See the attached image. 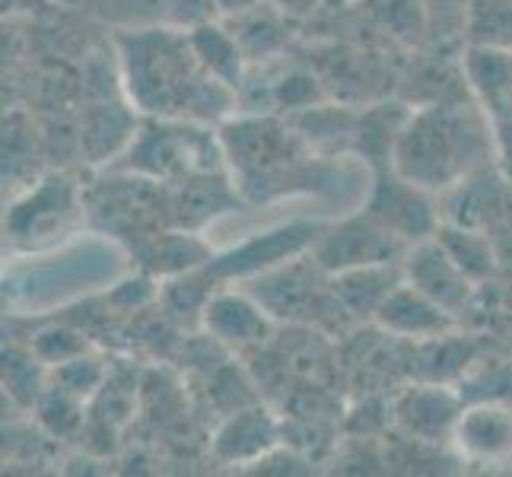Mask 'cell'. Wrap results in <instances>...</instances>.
Returning <instances> with one entry per match:
<instances>
[{"instance_id": "cell-1", "label": "cell", "mask_w": 512, "mask_h": 477, "mask_svg": "<svg viewBox=\"0 0 512 477\" xmlns=\"http://www.w3.org/2000/svg\"><path fill=\"white\" fill-rule=\"evenodd\" d=\"M121 67L131 102L163 118H220L236 105L226 83L207 74L188 32L147 29L121 35Z\"/></svg>"}, {"instance_id": "cell-2", "label": "cell", "mask_w": 512, "mask_h": 477, "mask_svg": "<svg viewBox=\"0 0 512 477\" xmlns=\"http://www.w3.org/2000/svg\"><path fill=\"white\" fill-rule=\"evenodd\" d=\"M481 140L465 112L427 109L414 115L395 140V172L420 188H443L468 166Z\"/></svg>"}, {"instance_id": "cell-3", "label": "cell", "mask_w": 512, "mask_h": 477, "mask_svg": "<svg viewBox=\"0 0 512 477\" xmlns=\"http://www.w3.org/2000/svg\"><path fill=\"white\" fill-rule=\"evenodd\" d=\"M398 255L401 236H395L392 229L369 214L334 226L315 245V264L331 277L350 268H366V264H385Z\"/></svg>"}, {"instance_id": "cell-4", "label": "cell", "mask_w": 512, "mask_h": 477, "mask_svg": "<svg viewBox=\"0 0 512 477\" xmlns=\"http://www.w3.org/2000/svg\"><path fill=\"white\" fill-rule=\"evenodd\" d=\"M401 271L411 287L427 293L449 312L462 309L471 296V277L458 268L455 258L446 252V245L439 239H417L414 249L404 255Z\"/></svg>"}, {"instance_id": "cell-5", "label": "cell", "mask_w": 512, "mask_h": 477, "mask_svg": "<svg viewBox=\"0 0 512 477\" xmlns=\"http://www.w3.org/2000/svg\"><path fill=\"white\" fill-rule=\"evenodd\" d=\"M366 214L376 217L382 226H388L401 239H427L436 229L433 210H430L427 198H423L420 185L408 182L398 172L382 175L376 182Z\"/></svg>"}, {"instance_id": "cell-6", "label": "cell", "mask_w": 512, "mask_h": 477, "mask_svg": "<svg viewBox=\"0 0 512 477\" xmlns=\"http://www.w3.org/2000/svg\"><path fill=\"white\" fill-rule=\"evenodd\" d=\"M140 169L166 175L172 169H210L217 159L214 137L194 128H153L140 137V144L131 153Z\"/></svg>"}, {"instance_id": "cell-7", "label": "cell", "mask_w": 512, "mask_h": 477, "mask_svg": "<svg viewBox=\"0 0 512 477\" xmlns=\"http://www.w3.org/2000/svg\"><path fill=\"white\" fill-rule=\"evenodd\" d=\"M458 417H462L458 395H452L443 385H417L395 404L398 427L408 436L423 439V443H439V439L455 436Z\"/></svg>"}, {"instance_id": "cell-8", "label": "cell", "mask_w": 512, "mask_h": 477, "mask_svg": "<svg viewBox=\"0 0 512 477\" xmlns=\"http://www.w3.org/2000/svg\"><path fill=\"white\" fill-rule=\"evenodd\" d=\"M201 328L223 344H261L271 331V318L255 296L245 293H210L201 312Z\"/></svg>"}, {"instance_id": "cell-9", "label": "cell", "mask_w": 512, "mask_h": 477, "mask_svg": "<svg viewBox=\"0 0 512 477\" xmlns=\"http://www.w3.org/2000/svg\"><path fill=\"white\" fill-rule=\"evenodd\" d=\"M373 318L385 331L401 334V338H443L452 328V312L411 287L408 280L382 299Z\"/></svg>"}, {"instance_id": "cell-10", "label": "cell", "mask_w": 512, "mask_h": 477, "mask_svg": "<svg viewBox=\"0 0 512 477\" xmlns=\"http://www.w3.org/2000/svg\"><path fill=\"white\" fill-rule=\"evenodd\" d=\"M315 239V226H287L268 236H255L252 242L239 245L236 252H229L220 261H210L204 274L210 277H242V274H258L271 264H280L287 255L303 252Z\"/></svg>"}, {"instance_id": "cell-11", "label": "cell", "mask_w": 512, "mask_h": 477, "mask_svg": "<svg viewBox=\"0 0 512 477\" xmlns=\"http://www.w3.org/2000/svg\"><path fill=\"white\" fill-rule=\"evenodd\" d=\"M277 449V420L264 408L229 414L214 436V455L229 465H255Z\"/></svg>"}, {"instance_id": "cell-12", "label": "cell", "mask_w": 512, "mask_h": 477, "mask_svg": "<svg viewBox=\"0 0 512 477\" xmlns=\"http://www.w3.org/2000/svg\"><path fill=\"white\" fill-rule=\"evenodd\" d=\"M404 284V271H398L392 261L385 264H366V268H350L334 274V296L338 303L353 315H376L382 299Z\"/></svg>"}, {"instance_id": "cell-13", "label": "cell", "mask_w": 512, "mask_h": 477, "mask_svg": "<svg viewBox=\"0 0 512 477\" xmlns=\"http://www.w3.org/2000/svg\"><path fill=\"white\" fill-rule=\"evenodd\" d=\"M452 439L471 458H500L512 449V414L497 404H478L462 411Z\"/></svg>"}, {"instance_id": "cell-14", "label": "cell", "mask_w": 512, "mask_h": 477, "mask_svg": "<svg viewBox=\"0 0 512 477\" xmlns=\"http://www.w3.org/2000/svg\"><path fill=\"white\" fill-rule=\"evenodd\" d=\"M188 35H191V45L198 51L201 64L207 67V74L226 83L229 90H239L242 77H245V51L236 35L226 32L217 23H201V26L188 29Z\"/></svg>"}, {"instance_id": "cell-15", "label": "cell", "mask_w": 512, "mask_h": 477, "mask_svg": "<svg viewBox=\"0 0 512 477\" xmlns=\"http://www.w3.org/2000/svg\"><path fill=\"white\" fill-rule=\"evenodd\" d=\"M70 207H74V188L64 179H48L42 188L29 194L26 204H20L10 217V233L16 239H29L35 233H42L45 226H58Z\"/></svg>"}, {"instance_id": "cell-16", "label": "cell", "mask_w": 512, "mask_h": 477, "mask_svg": "<svg viewBox=\"0 0 512 477\" xmlns=\"http://www.w3.org/2000/svg\"><path fill=\"white\" fill-rule=\"evenodd\" d=\"M436 239L446 245V252L455 258V264L471 280H481V277H487L493 271V252H490V245L478 233H468V229L449 226Z\"/></svg>"}, {"instance_id": "cell-17", "label": "cell", "mask_w": 512, "mask_h": 477, "mask_svg": "<svg viewBox=\"0 0 512 477\" xmlns=\"http://www.w3.org/2000/svg\"><path fill=\"white\" fill-rule=\"evenodd\" d=\"M35 411H39V420L42 427L51 433V436H70L80 430L83 423V398L64 392V388H51V392L39 395L35 401Z\"/></svg>"}, {"instance_id": "cell-18", "label": "cell", "mask_w": 512, "mask_h": 477, "mask_svg": "<svg viewBox=\"0 0 512 477\" xmlns=\"http://www.w3.org/2000/svg\"><path fill=\"white\" fill-rule=\"evenodd\" d=\"M105 382V369L93 357H74L55 369V385L77 398H93Z\"/></svg>"}, {"instance_id": "cell-19", "label": "cell", "mask_w": 512, "mask_h": 477, "mask_svg": "<svg viewBox=\"0 0 512 477\" xmlns=\"http://www.w3.org/2000/svg\"><path fill=\"white\" fill-rule=\"evenodd\" d=\"M32 350H35V357H39V360H45L51 366H61V363L74 360V357H83V353H86V341L80 338L77 331L48 328V331L39 334V338H35Z\"/></svg>"}, {"instance_id": "cell-20", "label": "cell", "mask_w": 512, "mask_h": 477, "mask_svg": "<svg viewBox=\"0 0 512 477\" xmlns=\"http://www.w3.org/2000/svg\"><path fill=\"white\" fill-rule=\"evenodd\" d=\"M319 86L306 74H290L274 86V102L284 109H312V102H319Z\"/></svg>"}, {"instance_id": "cell-21", "label": "cell", "mask_w": 512, "mask_h": 477, "mask_svg": "<svg viewBox=\"0 0 512 477\" xmlns=\"http://www.w3.org/2000/svg\"><path fill=\"white\" fill-rule=\"evenodd\" d=\"M214 0H172V23L179 26H201L210 23V13H214Z\"/></svg>"}, {"instance_id": "cell-22", "label": "cell", "mask_w": 512, "mask_h": 477, "mask_svg": "<svg viewBox=\"0 0 512 477\" xmlns=\"http://www.w3.org/2000/svg\"><path fill=\"white\" fill-rule=\"evenodd\" d=\"M268 4L284 16H290V20H303V16H309L322 7V0H268Z\"/></svg>"}, {"instance_id": "cell-23", "label": "cell", "mask_w": 512, "mask_h": 477, "mask_svg": "<svg viewBox=\"0 0 512 477\" xmlns=\"http://www.w3.org/2000/svg\"><path fill=\"white\" fill-rule=\"evenodd\" d=\"M261 4L264 0H214L217 13H223V16H242V13L261 7Z\"/></svg>"}, {"instance_id": "cell-24", "label": "cell", "mask_w": 512, "mask_h": 477, "mask_svg": "<svg viewBox=\"0 0 512 477\" xmlns=\"http://www.w3.org/2000/svg\"><path fill=\"white\" fill-rule=\"evenodd\" d=\"M271 462H277V449L274 452H268V455H264L261 458V462H255L258 465V471H264V474H271ZM280 462H284V455H280ZM287 474H303L306 468H303V462H299V458H293V455H287V468H284Z\"/></svg>"}]
</instances>
